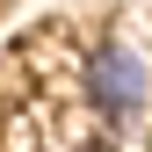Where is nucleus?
Returning <instances> with one entry per match:
<instances>
[{"label": "nucleus", "mask_w": 152, "mask_h": 152, "mask_svg": "<svg viewBox=\"0 0 152 152\" xmlns=\"http://www.w3.org/2000/svg\"><path fill=\"white\" fill-rule=\"evenodd\" d=\"M87 94H94L102 116L130 123V116H145V102H152V65H145L130 44H102L94 65H87Z\"/></svg>", "instance_id": "f257e3e1"}]
</instances>
